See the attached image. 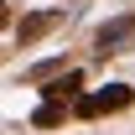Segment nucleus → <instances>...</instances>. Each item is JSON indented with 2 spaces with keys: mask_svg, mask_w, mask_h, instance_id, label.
Listing matches in <instances>:
<instances>
[{
  "mask_svg": "<svg viewBox=\"0 0 135 135\" xmlns=\"http://www.w3.org/2000/svg\"><path fill=\"white\" fill-rule=\"evenodd\" d=\"M52 26H62V11H36V16H26L16 26V36H21V47H26V42H36V36H47Z\"/></svg>",
  "mask_w": 135,
  "mask_h": 135,
  "instance_id": "obj_4",
  "label": "nucleus"
},
{
  "mask_svg": "<svg viewBox=\"0 0 135 135\" xmlns=\"http://www.w3.org/2000/svg\"><path fill=\"white\" fill-rule=\"evenodd\" d=\"M130 104H135V88H130V83H104V88H94V94H83L68 114H78V119H104V114L130 109Z\"/></svg>",
  "mask_w": 135,
  "mask_h": 135,
  "instance_id": "obj_1",
  "label": "nucleus"
},
{
  "mask_svg": "<svg viewBox=\"0 0 135 135\" xmlns=\"http://www.w3.org/2000/svg\"><path fill=\"white\" fill-rule=\"evenodd\" d=\"M130 42H135V16H119V21H109V26L94 31V52L99 57H119Z\"/></svg>",
  "mask_w": 135,
  "mask_h": 135,
  "instance_id": "obj_2",
  "label": "nucleus"
},
{
  "mask_svg": "<svg viewBox=\"0 0 135 135\" xmlns=\"http://www.w3.org/2000/svg\"><path fill=\"white\" fill-rule=\"evenodd\" d=\"M78 88H83V73H78V68H68L62 78H52V83L42 88V104H57V109H68V99H73Z\"/></svg>",
  "mask_w": 135,
  "mask_h": 135,
  "instance_id": "obj_3",
  "label": "nucleus"
},
{
  "mask_svg": "<svg viewBox=\"0 0 135 135\" xmlns=\"http://www.w3.org/2000/svg\"><path fill=\"white\" fill-rule=\"evenodd\" d=\"M31 125H36V130H57V125H68V109H57V104H36Z\"/></svg>",
  "mask_w": 135,
  "mask_h": 135,
  "instance_id": "obj_5",
  "label": "nucleus"
}]
</instances>
